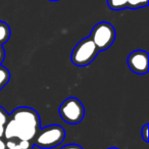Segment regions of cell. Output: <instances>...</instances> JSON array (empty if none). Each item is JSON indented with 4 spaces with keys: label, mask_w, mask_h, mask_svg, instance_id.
Masks as SVG:
<instances>
[{
    "label": "cell",
    "mask_w": 149,
    "mask_h": 149,
    "mask_svg": "<svg viewBox=\"0 0 149 149\" xmlns=\"http://www.w3.org/2000/svg\"><path fill=\"white\" fill-rule=\"evenodd\" d=\"M61 120L70 125H78L85 118V106L77 97H68L58 108Z\"/></svg>",
    "instance_id": "obj_4"
},
{
    "label": "cell",
    "mask_w": 149,
    "mask_h": 149,
    "mask_svg": "<svg viewBox=\"0 0 149 149\" xmlns=\"http://www.w3.org/2000/svg\"><path fill=\"white\" fill-rule=\"evenodd\" d=\"M6 149H33V141L19 140V139H10L6 140Z\"/></svg>",
    "instance_id": "obj_8"
},
{
    "label": "cell",
    "mask_w": 149,
    "mask_h": 149,
    "mask_svg": "<svg viewBox=\"0 0 149 149\" xmlns=\"http://www.w3.org/2000/svg\"><path fill=\"white\" fill-rule=\"evenodd\" d=\"M107 149H120V148H116V147H109V148Z\"/></svg>",
    "instance_id": "obj_16"
},
{
    "label": "cell",
    "mask_w": 149,
    "mask_h": 149,
    "mask_svg": "<svg viewBox=\"0 0 149 149\" xmlns=\"http://www.w3.org/2000/svg\"><path fill=\"white\" fill-rule=\"evenodd\" d=\"M5 59V49L3 45H0V64H2V62Z\"/></svg>",
    "instance_id": "obj_14"
},
{
    "label": "cell",
    "mask_w": 149,
    "mask_h": 149,
    "mask_svg": "<svg viewBox=\"0 0 149 149\" xmlns=\"http://www.w3.org/2000/svg\"><path fill=\"white\" fill-rule=\"evenodd\" d=\"M148 123L147 124H145L144 126H143L142 130H141V135H142V138L143 140H144V142L148 143L149 141V129H148Z\"/></svg>",
    "instance_id": "obj_12"
},
{
    "label": "cell",
    "mask_w": 149,
    "mask_h": 149,
    "mask_svg": "<svg viewBox=\"0 0 149 149\" xmlns=\"http://www.w3.org/2000/svg\"><path fill=\"white\" fill-rule=\"evenodd\" d=\"M41 126L39 113L28 106L17 107L10 114L3 132L5 141L10 139L33 141Z\"/></svg>",
    "instance_id": "obj_1"
},
{
    "label": "cell",
    "mask_w": 149,
    "mask_h": 149,
    "mask_svg": "<svg viewBox=\"0 0 149 149\" xmlns=\"http://www.w3.org/2000/svg\"><path fill=\"white\" fill-rule=\"evenodd\" d=\"M99 50L89 37L82 39L74 46L70 54V60L74 65L84 68L89 65L97 57Z\"/></svg>",
    "instance_id": "obj_3"
},
{
    "label": "cell",
    "mask_w": 149,
    "mask_h": 149,
    "mask_svg": "<svg viewBox=\"0 0 149 149\" xmlns=\"http://www.w3.org/2000/svg\"><path fill=\"white\" fill-rule=\"evenodd\" d=\"M9 120V113L5 110L4 107L0 105V137H3V132L6 123Z\"/></svg>",
    "instance_id": "obj_11"
},
{
    "label": "cell",
    "mask_w": 149,
    "mask_h": 149,
    "mask_svg": "<svg viewBox=\"0 0 149 149\" xmlns=\"http://www.w3.org/2000/svg\"><path fill=\"white\" fill-rule=\"evenodd\" d=\"M49 1H59V0H49Z\"/></svg>",
    "instance_id": "obj_17"
},
{
    "label": "cell",
    "mask_w": 149,
    "mask_h": 149,
    "mask_svg": "<svg viewBox=\"0 0 149 149\" xmlns=\"http://www.w3.org/2000/svg\"><path fill=\"white\" fill-rule=\"evenodd\" d=\"M0 149H6V143L3 137H0Z\"/></svg>",
    "instance_id": "obj_15"
},
{
    "label": "cell",
    "mask_w": 149,
    "mask_h": 149,
    "mask_svg": "<svg viewBox=\"0 0 149 149\" xmlns=\"http://www.w3.org/2000/svg\"><path fill=\"white\" fill-rule=\"evenodd\" d=\"M10 72L4 65L0 64V90H2L10 81Z\"/></svg>",
    "instance_id": "obj_10"
},
{
    "label": "cell",
    "mask_w": 149,
    "mask_h": 149,
    "mask_svg": "<svg viewBox=\"0 0 149 149\" xmlns=\"http://www.w3.org/2000/svg\"><path fill=\"white\" fill-rule=\"evenodd\" d=\"M116 29L111 24L107 22H100L93 27L89 38L100 52L111 47L116 40Z\"/></svg>",
    "instance_id": "obj_5"
},
{
    "label": "cell",
    "mask_w": 149,
    "mask_h": 149,
    "mask_svg": "<svg viewBox=\"0 0 149 149\" xmlns=\"http://www.w3.org/2000/svg\"><path fill=\"white\" fill-rule=\"evenodd\" d=\"M107 5L111 10L123 9H139L146 7L149 0H106Z\"/></svg>",
    "instance_id": "obj_7"
},
{
    "label": "cell",
    "mask_w": 149,
    "mask_h": 149,
    "mask_svg": "<svg viewBox=\"0 0 149 149\" xmlns=\"http://www.w3.org/2000/svg\"><path fill=\"white\" fill-rule=\"evenodd\" d=\"M65 138V130L59 125H50L38 130L33 139L34 146L42 149H51L57 147Z\"/></svg>",
    "instance_id": "obj_2"
},
{
    "label": "cell",
    "mask_w": 149,
    "mask_h": 149,
    "mask_svg": "<svg viewBox=\"0 0 149 149\" xmlns=\"http://www.w3.org/2000/svg\"><path fill=\"white\" fill-rule=\"evenodd\" d=\"M60 149H84V148L79 144L70 143V144H66V145H64V146H62Z\"/></svg>",
    "instance_id": "obj_13"
},
{
    "label": "cell",
    "mask_w": 149,
    "mask_h": 149,
    "mask_svg": "<svg viewBox=\"0 0 149 149\" xmlns=\"http://www.w3.org/2000/svg\"><path fill=\"white\" fill-rule=\"evenodd\" d=\"M11 36L10 27L7 23L0 21V45H4Z\"/></svg>",
    "instance_id": "obj_9"
},
{
    "label": "cell",
    "mask_w": 149,
    "mask_h": 149,
    "mask_svg": "<svg viewBox=\"0 0 149 149\" xmlns=\"http://www.w3.org/2000/svg\"><path fill=\"white\" fill-rule=\"evenodd\" d=\"M128 66L131 72L137 74H145L149 70V55L148 52L142 49L132 51L128 56Z\"/></svg>",
    "instance_id": "obj_6"
}]
</instances>
